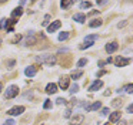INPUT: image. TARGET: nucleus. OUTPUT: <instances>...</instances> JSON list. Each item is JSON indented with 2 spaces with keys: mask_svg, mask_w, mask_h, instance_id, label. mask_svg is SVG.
I'll return each instance as SVG.
<instances>
[{
  "mask_svg": "<svg viewBox=\"0 0 133 125\" xmlns=\"http://www.w3.org/2000/svg\"><path fill=\"white\" fill-rule=\"evenodd\" d=\"M122 91H124V92H127V94H132V92H133V84L124 85V88H123Z\"/></svg>",
  "mask_w": 133,
  "mask_h": 125,
  "instance_id": "obj_24",
  "label": "nucleus"
},
{
  "mask_svg": "<svg viewBox=\"0 0 133 125\" xmlns=\"http://www.w3.org/2000/svg\"><path fill=\"white\" fill-rule=\"evenodd\" d=\"M56 104H57V105L66 104V99H64V98H57V99H56Z\"/></svg>",
  "mask_w": 133,
  "mask_h": 125,
  "instance_id": "obj_33",
  "label": "nucleus"
},
{
  "mask_svg": "<svg viewBox=\"0 0 133 125\" xmlns=\"http://www.w3.org/2000/svg\"><path fill=\"white\" fill-rule=\"evenodd\" d=\"M120 114H122L120 111H115V112H112L109 115V121L110 122H117L119 119H120Z\"/></svg>",
  "mask_w": 133,
  "mask_h": 125,
  "instance_id": "obj_14",
  "label": "nucleus"
},
{
  "mask_svg": "<svg viewBox=\"0 0 133 125\" xmlns=\"http://www.w3.org/2000/svg\"><path fill=\"white\" fill-rule=\"evenodd\" d=\"M73 4H75V2H73V0H66V2H60V7L63 9V10H64V9H69L70 6H73Z\"/></svg>",
  "mask_w": 133,
  "mask_h": 125,
  "instance_id": "obj_19",
  "label": "nucleus"
},
{
  "mask_svg": "<svg viewBox=\"0 0 133 125\" xmlns=\"http://www.w3.org/2000/svg\"><path fill=\"white\" fill-rule=\"evenodd\" d=\"M84 40H89V41H96V40H97V34H89V36L84 37Z\"/></svg>",
  "mask_w": 133,
  "mask_h": 125,
  "instance_id": "obj_27",
  "label": "nucleus"
},
{
  "mask_svg": "<svg viewBox=\"0 0 133 125\" xmlns=\"http://www.w3.org/2000/svg\"><path fill=\"white\" fill-rule=\"evenodd\" d=\"M106 3H107V2H97V4H99V6H104Z\"/></svg>",
  "mask_w": 133,
  "mask_h": 125,
  "instance_id": "obj_40",
  "label": "nucleus"
},
{
  "mask_svg": "<svg viewBox=\"0 0 133 125\" xmlns=\"http://www.w3.org/2000/svg\"><path fill=\"white\" fill-rule=\"evenodd\" d=\"M73 20H75V21H77V23H84L86 21V16H84L83 13H76L75 16H73Z\"/></svg>",
  "mask_w": 133,
  "mask_h": 125,
  "instance_id": "obj_15",
  "label": "nucleus"
},
{
  "mask_svg": "<svg viewBox=\"0 0 133 125\" xmlns=\"http://www.w3.org/2000/svg\"><path fill=\"white\" fill-rule=\"evenodd\" d=\"M102 87H103V81H102V80H96V81H93L92 84H90L89 91L90 92H95V91H97L99 88H102Z\"/></svg>",
  "mask_w": 133,
  "mask_h": 125,
  "instance_id": "obj_8",
  "label": "nucleus"
},
{
  "mask_svg": "<svg viewBox=\"0 0 133 125\" xmlns=\"http://www.w3.org/2000/svg\"><path fill=\"white\" fill-rule=\"evenodd\" d=\"M2 90H3V85H2V82H0V92H2Z\"/></svg>",
  "mask_w": 133,
  "mask_h": 125,
  "instance_id": "obj_41",
  "label": "nucleus"
},
{
  "mask_svg": "<svg viewBox=\"0 0 133 125\" xmlns=\"http://www.w3.org/2000/svg\"><path fill=\"white\" fill-rule=\"evenodd\" d=\"M93 44H95V41H89V40H84V43H83V44H82L79 48H80V50H84V48H89V47H92Z\"/></svg>",
  "mask_w": 133,
  "mask_h": 125,
  "instance_id": "obj_20",
  "label": "nucleus"
},
{
  "mask_svg": "<svg viewBox=\"0 0 133 125\" xmlns=\"http://www.w3.org/2000/svg\"><path fill=\"white\" fill-rule=\"evenodd\" d=\"M117 48H119L117 41H112V43H107L106 47H104V50H106L109 54H112V53H115V51L117 50Z\"/></svg>",
  "mask_w": 133,
  "mask_h": 125,
  "instance_id": "obj_9",
  "label": "nucleus"
},
{
  "mask_svg": "<svg viewBox=\"0 0 133 125\" xmlns=\"http://www.w3.org/2000/svg\"><path fill=\"white\" fill-rule=\"evenodd\" d=\"M83 121H84V115H83V114H79V115H76V116H73V118H72L70 125H80Z\"/></svg>",
  "mask_w": 133,
  "mask_h": 125,
  "instance_id": "obj_12",
  "label": "nucleus"
},
{
  "mask_svg": "<svg viewBox=\"0 0 133 125\" xmlns=\"http://www.w3.org/2000/svg\"><path fill=\"white\" fill-rule=\"evenodd\" d=\"M80 77H83V71H82V70H77V71H73L72 75H70L69 78H72L73 81H76V80H79Z\"/></svg>",
  "mask_w": 133,
  "mask_h": 125,
  "instance_id": "obj_18",
  "label": "nucleus"
},
{
  "mask_svg": "<svg viewBox=\"0 0 133 125\" xmlns=\"http://www.w3.org/2000/svg\"><path fill=\"white\" fill-rule=\"evenodd\" d=\"M49 21H50V14H46V16H44V21L42 23V24H43V26H49Z\"/></svg>",
  "mask_w": 133,
  "mask_h": 125,
  "instance_id": "obj_31",
  "label": "nucleus"
},
{
  "mask_svg": "<svg viewBox=\"0 0 133 125\" xmlns=\"http://www.w3.org/2000/svg\"><path fill=\"white\" fill-rule=\"evenodd\" d=\"M36 43V37H35V31H29V36L24 40V45H33Z\"/></svg>",
  "mask_w": 133,
  "mask_h": 125,
  "instance_id": "obj_10",
  "label": "nucleus"
},
{
  "mask_svg": "<svg viewBox=\"0 0 133 125\" xmlns=\"http://www.w3.org/2000/svg\"><path fill=\"white\" fill-rule=\"evenodd\" d=\"M127 112H129V114H132L133 112V104H130V105H127Z\"/></svg>",
  "mask_w": 133,
  "mask_h": 125,
  "instance_id": "obj_37",
  "label": "nucleus"
},
{
  "mask_svg": "<svg viewBox=\"0 0 133 125\" xmlns=\"http://www.w3.org/2000/svg\"><path fill=\"white\" fill-rule=\"evenodd\" d=\"M62 26V21L60 20H55V21H52L49 26H47V33H55L56 30H59Z\"/></svg>",
  "mask_w": 133,
  "mask_h": 125,
  "instance_id": "obj_5",
  "label": "nucleus"
},
{
  "mask_svg": "<svg viewBox=\"0 0 133 125\" xmlns=\"http://www.w3.org/2000/svg\"><path fill=\"white\" fill-rule=\"evenodd\" d=\"M4 125H15V121H13V119H6Z\"/></svg>",
  "mask_w": 133,
  "mask_h": 125,
  "instance_id": "obj_36",
  "label": "nucleus"
},
{
  "mask_svg": "<svg viewBox=\"0 0 133 125\" xmlns=\"http://www.w3.org/2000/svg\"><path fill=\"white\" fill-rule=\"evenodd\" d=\"M23 112H24V107H23V105H16V107L10 108V110L7 111V115H10V116H17V115H22Z\"/></svg>",
  "mask_w": 133,
  "mask_h": 125,
  "instance_id": "obj_3",
  "label": "nucleus"
},
{
  "mask_svg": "<svg viewBox=\"0 0 133 125\" xmlns=\"http://www.w3.org/2000/svg\"><path fill=\"white\" fill-rule=\"evenodd\" d=\"M107 114H109V108H102V115H107Z\"/></svg>",
  "mask_w": 133,
  "mask_h": 125,
  "instance_id": "obj_34",
  "label": "nucleus"
},
{
  "mask_svg": "<svg viewBox=\"0 0 133 125\" xmlns=\"http://www.w3.org/2000/svg\"><path fill=\"white\" fill-rule=\"evenodd\" d=\"M0 43H2V40H0Z\"/></svg>",
  "mask_w": 133,
  "mask_h": 125,
  "instance_id": "obj_43",
  "label": "nucleus"
},
{
  "mask_svg": "<svg viewBox=\"0 0 133 125\" xmlns=\"http://www.w3.org/2000/svg\"><path fill=\"white\" fill-rule=\"evenodd\" d=\"M36 60H37L40 64H46V65H49V67H53V65L56 64V56H53V54H40V56H37L36 57Z\"/></svg>",
  "mask_w": 133,
  "mask_h": 125,
  "instance_id": "obj_1",
  "label": "nucleus"
},
{
  "mask_svg": "<svg viewBox=\"0 0 133 125\" xmlns=\"http://www.w3.org/2000/svg\"><path fill=\"white\" fill-rule=\"evenodd\" d=\"M117 125H127V122H126V121H123V119H122V121L119 119V121H117Z\"/></svg>",
  "mask_w": 133,
  "mask_h": 125,
  "instance_id": "obj_38",
  "label": "nucleus"
},
{
  "mask_svg": "<svg viewBox=\"0 0 133 125\" xmlns=\"http://www.w3.org/2000/svg\"><path fill=\"white\" fill-rule=\"evenodd\" d=\"M69 38V33L67 31H63V33L59 34V41H64V40Z\"/></svg>",
  "mask_w": 133,
  "mask_h": 125,
  "instance_id": "obj_23",
  "label": "nucleus"
},
{
  "mask_svg": "<svg viewBox=\"0 0 133 125\" xmlns=\"http://www.w3.org/2000/svg\"><path fill=\"white\" fill-rule=\"evenodd\" d=\"M106 73H107L106 70H102V71H99V73H97V78H100V77H102V75H104Z\"/></svg>",
  "mask_w": 133,
  "mask_h": 125,
  "instance_id": "obj_35",
  "label": "nucleus"
},
{
  "mask_svg": "<svg viewBox=\"0 0 133 125\" xmlns=\"http://www.w3.org/2000/svg\"><path fill=\"white\" fill-rule=\"evenodd\" d=\"M15 65H16V61H15V60H10V61L7 62V68H9V70H12Z\"/></svg>",
  "mask_w": 133,
  "mask_h": 125,
  "instance_id": "obj_32",
  "label": "nucleus"
},
{
  "mask_svg": "<svg viewBox=\"0 0 133 125\" xmlns=\"http://www.w3.org/2000/svg\"><path fill=\"white\" fill-rule=\"evenodd\" d=\"M9 23H10V20L2 19V20H0V28H7V27H9Z\"/></svg>",
  "mask_w": 133,
  "mask_h": 125,
  "instance_id": "obj_21",
  "label": "nucleus"
},
{
  "mask_svg": "<svg viewBox=\"0 0 133 125\" xmlns=\"http://www.w3.org/2000/svg\"><path fill=\"white\" fill-rule=\"evenodd\" d=\"M77 91H79V85H77V84H76V82H75V84H73L72 87H70L69 92H70V94H72V95H73V94H76V92H77Z\"/></svg>",
  "mask_w": 133,
  "mask_h": 125,
  "instance_id": "obj_26",
  "label": "nucleus"
},
{
  "mask_svg": "<svg viewBox=\"0 0 133 125\" xmlns=\"http://www.w3.org/2000/svg\"><path fill=\"white\" fill-rule=\"evenodd\" d=\"M130 61H132V60H130L129 57H120L119 56L115 60V64H116V67H126Z\"/></svg>",
  "mask_w": 133,
  "mask_h": 125,
  "instance_id": "obj_4",
  "label": "nucleus"
},
{
  "mask_svg": "<svg viewBox=\"0 0 133 125\" xmlns=\"http://www.w3.org/2000/svg\"><path fill=\"white\" fill-rule=\"evenodd\" d=\"M69 81H70V78H69L67 75L60 77V80H59V85H57V87H60L62 90H67V88H69Z\"/></svg>",
  "mask_w": 133,
  "mask_h": 125,
  "instance_id": "obj_6",
  "label": "nucleus"
},
{
  "mask_svg": "<svg viewBox=\"0 0 133 125\" xmlns=\"http://www.w3.org/2000/svg\"><path fill=\"white\" fill-rule=\"evenodd\" d=\"M103 125H109V122H107V124H103Z\"/></svg>",
  "mask_w": 133,
  "mask_h": 125,
  "instance_id": "obj_42",
  "label": "nucleus"
},
{
  "mask_svg": "<svg viewBox=\"0 0 133 125\" xmlns=\"http://www.w3.org/2000/svg\"><path fill=\"white\" fill-rule=\"evenodd\" d=\"M36 73H37V65H29V67H26V70H24V74H26V77H29V78L35 77Z\"/></svg>",
  "mask_w": 133,
  "mask_h": 125,
  "instance_id": "obj_7",
  "label": "nucleus"
},
{
  "mask_svg": "<svg viewBox=\"0 0 133 125\" xmlns=\"http://www.w3.org/2000/svg\"><path fill=\"white\" fill-rule=\"evenodd\" d=\"M17 94H19V87L17 85H10V87L6 90V92H4V98H7V99L15 98V97H17Z\"/></svg>",
  "mask_w": 133,
  "mask_h": 125,
  "instance_id": "obj_2",
  "label": "nucleus"
},
{
  "mask_svg": "<svg viewBox=\"0 0 133 125\" xmlns=\"http://www.w3.org/2000/svg\"><path fill=\"white\" fill-rule=\"evenodd\" d=\"M92 4H93L92 2H82L80 3V9H82V10H84V9H90V7H92Z\"/></svg>",
  "mask_w": 133,
  "mask_h": 125,
  "instance_id": "obj_22",
  "label": "nucleus"
},
{
  "mask_svg": "<svg viewBox=\"0 0 133 125\" xmlns=\"http://www.w3.org/2000/svg\"><path fill=\"white\" fill-rule=\"evenodd\" d=\"M102 24H103V21H102L100 19H95V20H92V21L89 23V27L90 28H96V27H100Z\"/></svg>",
  "mask_w": 133,
  "mask_h": 125,
  "instance_id": "obj_17",
  "label": "nucleus"
},
{
  "mask_svg": "<svg viewBox=\"0 0 133 125\" xmlns=\"http://www.w3.org/2000/svg\"><path fill=\"white\" fill-rule=\"evenodd\" d=\"M112 62V58H107V60H104V61H99V67H103V65H106V64H110Z\"/></svg>",
  "mask_w": 133,
  "mask_h": 125,
  "instance_id": "obj_29",
  "label": "nucleus"
},
{
  "mask_svg": "<svg viewBox=\"0 0 133 125\" xmlns=\"http://www.w3.org/2000/svg\"><path fill=\"white\" fill-rule=\"evenodd\" d=\"M87 64V58H80V60H79V61H77V64H76V67H84V65H86Z\"/></svg>",
  "mask_w": 133,
  "mask_h": 125,
  "instance_id": "obj_25",
  "label": "nucleus"
},
{
  "mask_svg": "<svg viewBox=\"0 0 133 125\" xmlns=\"http://www.w3.org/2000/svg\"><path fill=\"white\" fill-rule=\"evenodd\" d=\"M52 101H50V99H46V101H44V104H43V108L44 110H50V108H52Z\"/></svg>",
  "mask_w": 133,
  "mask_h": 125,
  "instance_id": "obj_28",
  "label": "nucleus"
},
{
  "mask_svg": "<svg viewBox=\"0 0 133 125\" xmlns=\"http://www.w3.org/2000/svg\"><path fill=\"white\" fill-rule=\"evenodd\" d=\"M23 14V9L22 7H17V9H15L13 10V13H12V20H16V19H19V17Z\"/></svg>",
  "mask_w": 133,
  "mask_h": 125,
  "instance_id": "obj_16",
  "label": "nucleus"
},
{
  "mask_svg": "<svg viewBox=\"0 0 133 125\" xmlns=\"http://www.w3.org/2000/svg\"><path fill=\"white\" fill-rule=\"evenodd\" d=\"M126 23H127L126 20H124V21H122V23H119V24H117V27H119V28H120V27H123V26H126Z\"/></svg>",
  "mask_w": 133,
  "mask_h": 125,
  "instance_id": "obj_39",
  "label": "nucleus"
},
{
  "mask_svg": "<svg viewBox=\"0 0 133 125\" xmlns=\"http://www.w3.org/2000/svg\"><path fill=\"white\" fill-rule=\"evenodd\" d=\"M56 91H57V84H55V82H50V84L46 85V92H47V94H55Z\"/></svg>",
  "mask_w": 133,
  "mask_h": 125,
  "instance_id": "obj_13",
  "label": "nucleus"
},
{
  "mask_svg": "<svg viewBox=\"0 0 133 125\" xmlns=\"http://www.w3.org/2000/svg\"><path fill=\"white\" fill-rule=\"evenodd\" d=\"M99 108H102V102H100V101H96V102H93V104L87 105V107H86V112H92V111H97Z\"/></svg>",
  "mask_w": 133,
  "mask_h": 125,
  "instance_id": "obj_11",
  "label": "nucleus"
},
{
  "mask_svg": "<svg viewBox=\"0 0 133 125\" xmlns=\"http://www.w3.org/2000/svg\"><path fill=\"white\" fill-rule=\"evenodd\" d=\"M112 105H113L115 108H119V107H122V101H120V99H113Z\"/></svg>",
  "mask_w": 133,
  "mask_h": 125,
  "instance_id": "obj_30",
  "label": "nucleus"
}]
</instances>
